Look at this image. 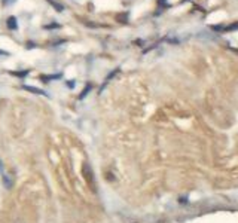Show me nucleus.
Instances as JSON below:
<instances>
[{"label":"nucleus","instance_id":"1","mask_svg":"<svg viewBox=\"0 0 238 223\" xmlns=\"http://www.w3.org/2000/svg\"><path fill=\"white\" fill-rule=\"evenodd\" d=\"M7 27L12 28V30H16L18 28V24H16V18L15 16H9L7 18Z\"/></svg>","mask_w":238,"mask_h":223},{"label":"nucleus","instance_id":"2","mask_svg":"<svg viewBox=\"0 0 238 223\" xmlns=\"http://www.w3.org/2000/svg\"><path fill=\"white\" fill-rule=\"evenodd\" d=\"M184 2H188V0H182V3H184Z\"/></svg>","mask_w":238,"mask_h":223}]
</instances>
